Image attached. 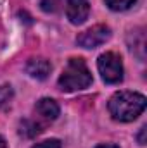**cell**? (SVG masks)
I'll return each instance as SVG.
<instances>
[{"instance_id":"7c38bea8","label":"cell","mask_w":147,"mask_h":148,"mask_svg":"<svg viewBox=\"0 0 147 148\" xmlns=\"http://www.w3.org/2000/svg\"><path fill=\"white\" fill-rule=\"evenodd\" d=\"M31 148H61V141L59 140H47V141L37 143L35 147H31Z\"/></svg>"},{"instance_id":"277c9868","label":"cell","mask_w":147,"mask_h":148,"mask_svg":"<svg viewBox=\"0 0 147 148\" xmlns=\"http://www.w3.org/2000/svg\"><path fill=\"white\" fill-rule=\"evenodd\" d=\"M111 38V29L106 24H97L87 31H83L81 35H78L76 43L83 48H97L102 43H106Z\"/></svg>"},{"instance_id":"8fae6325","label":"cell","mask_w":147,"mask_h":148,"mask_svg":"<svg viewBox=\"0 0 147 148\" xmlns=\"http://www.w3.org/2000/svg\"><path fill=\"white\" fill-rule=\"evenodd\" d=\"M43 12H55L61 5V0H42L40 2Z\"/></svg>"},{"instance_id":"3957f363","label":"cell","mask_w":147,"mask_h":148,"mask_svg":"<svg viewBox=\"0 0 147 148\" xmlns=\"http://www.w3.org/2000/svg\"><path fill=\"white\" fill-rule=\"evenodd\" d=\"M97 67L102 79L109 84H116L123 79V62H121V57L114 52L102 53L97 60Z\"/></svg>"},{"instance_id":"9a60e30c","label":"cell","mask_w":147,"mask_h":148,"mask_svg":"<svg viewBox=\"0 0 147 148\" xmlns=\"http://www.w3.org/2000/svg\"><path fill=\"white\" fill-rule=\"evenodd\" d=\"M0 148H7V143H5V140L0 136Z\"/></svg>"},{"instance_id":"5bb4252c","label":"cell","mask_w":147,"mask_h":148,"mask_svg":"<svg viewBox=\"0 0 147 148\" xmlns=\"http://www.w3.org/2000/svg\"><path fill=\"white\" fill-rule=\"evenodd\" d=\"M95 148H119V147H116V145H111V143H107V145H99V147H95Z\"/></svg>"},{"instance_id":"8992f818","label":"cell","mask_w":147,"mask_h":148,"mask_svg":"<svg viewBox=\"0 0 147 148\" xmlns=\"http://www.w3.org/2000/svg\"><path fill=\"white\" fill-rule=\"evenodd\" d=\"M35 114L38 115V119H42L45 122L55 121L57 115H59V105L52 98H42L35 105Z\"/></svg>"},{"instance_id":"30bf717a","label":"cell","mask_w":147,"mask_h":148,"mask_svg":"<svg viewBox=\"0 0 147 148\" xmlns=\"http://www.w3.org/2000/svg\"><path fill=\"white\" fill-rule=\"evenodd\" d=\"M137 0H106V5L111 10H126L130 9Z\"/></svg>"},{"instance_id":"52a82bcc","label":"cell","mask_w":147,"mask_h":148,"mask_svg":"<svg viewBox=\"0 0 147 148\" xmlns=\"http://www.w3.org/2000/svg\"><path fill=\"white\" fill-rule=\"evenodd\" d=\"M52 66L47 59H30L28 64H26V73L30 74L31 77H37V79H45L49 73H50Z\"/></svg>"},{"instance_id":"6da1fadb","label":"cell","mask_w":147,"mask_h":148,"mask_svg":"<svg viewBox=\"0 0 147 148\" xmlns=\"http://www.w3.org/2000/svg\"><path fill=\"white\" fill-rule=\"evenodd\" d=\"M147 100L144 95L135 91H118L109 100V114L114 121L130 122L146 110Z\"/></svg>"},{"instance_id":"ba28073f","label":"cell","mask_w":147,"mask_h":148,"mask_svg":"<svg viewBox=\"0 0 147 148\" xmlns=\"http://www.w3.org/2000/svg\"><path fill=\"white\" fill-rule=\"evenodd\" d=\"M42 131H43V127L38 122H35V121H23L21 126H19V133L24 138H33V136L40 134Z\"/></svg>"},{"instance_id":"5b68a950","label":"cell","mask_w":147,"mask_h":148,"mask_svg":"<svg viewBox=\"0 0 147 148\" xmlns=\"http://www.w3.org/2000/svg\"><path fill=\"white\" fill-rule=\"evenodd\" d=\"M90 14V3L88 0H68L66 3V16L69 23L83 24Z\"/></svg>"},{"instance_id":"4fadbf2b","label":"cell","mask_w":147,"mask_h":148,"mask_svg":"<svg viewBox=\"0 0 147 148\" xmlns=\"http://www.w3.org/2000/svg\"><path fill=\"white\" fill-rule=\"evenodd\" d=\"M146 131H147V126H142L140 127V134H139V143L140 145H146Z\"/></svg>"},{"instance_id":"7a4b0ae2","label":"cell","mask_w":147,"mask_h":148,"mask_svg":"<svg viewBox=\"0 0 147 148\" xmlns=\"http://www.w3.org/2000/svg\"><path fill=\"white\" fill-rule=\"evenodd\" d=\"M57 84L62 91H76V90H83V88L90 86L92 84V74L88 71L85 60L81 57L69 59L68 66L64 67L62 74L59 76Z\"/></svg>"},{"instance_id":"9c48e42d","label":"cell","mask_w":147,"mask_h":148,"mask_svg":"<svg viewBox=\"0 0 147 148\" xmlns=\"http://www.w3.org/2000/svg\"><path fill=\"white\" fill-rule=\"evenodd\" d=\"M12 97H14V91H12L10 84H2L0 86V109H5L10 103Z\"/></svg>"}]
</instances>
